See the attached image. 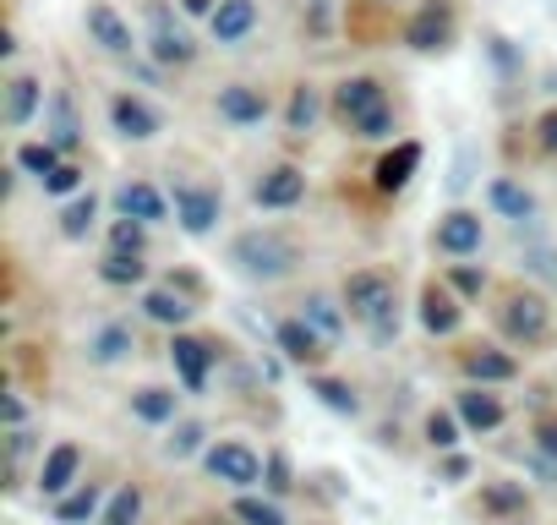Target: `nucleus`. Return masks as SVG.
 I'll return each mask as SVG.
<instances>
[{
    "label": "nucleus",
    "mask_w": 557,
    "mask_h": 525,
    "mask_svg": "<svg viewBox=\"0 0 557 525\" xmlns=\"http://www.w3.org/2000/svg\"><path fill=\"white\" fill-rule=\"evenodd\" d=\"M459 422H465L470 432H492V427H503V405H497V394H486V389L459 394Z\"/></svg>",
    "instance_id": "nucleus-21"
},
{
    "label": "nucleus",
    "mask_w": 557,
    "mask_h": 525,
    "mask_svg": "<svg viewBox=\"0 0 557 525\" xmlns=\"http://www.w3.org/2000/svg\"><path fill=\"white\" fill-rule=\"evenodd\" d=\"M17 164L34 170L39 181H50V175L61 170V148H55V143H23V148H17Z\"/></svg>",
    "instance_id": "nucleus-34"
},
{
    "label": "nucleus",
    "mask_w": 557,
    "mask_h": 525,
    "mask_svg": "<svg viewBox=\"0 0 557 525\" xmlns=\"http://www.w3.org/2000/svg\"><path fill=\"white\" fill-rule=\"evenodd\" d=\"M94 514H99V487H94V481H83L72 498L55 503V520H61V525H83V520H94Z\"/></svg>",
    "instance_id": "nucleus-30"
},
{
    "label": "nucleus",
    "mask_w": 557,
    "mask_h": 525,
    "mask_svg": "<svg viewBox=\"0 0 557 525\" xmlns=\"http://www.w3.org/2000/svg\"><path fill=\"white\" fill-rule=\"evenodd\" d=\"M345 307H350L377 340L399 334V302H394V280H388V274H350Z\"/></svg>",
    "instance_id": "nucleus-2"
},
{
    "label": "nucleus",
    "mask_w": 557,
    "mask_h": 525,
    "mask_svg": "<svg viewBox=\"0 0 557 525\" xmlns=\"http://www.w3.org/2000/svg\"><path fill=\"white\" fill-rule=\"evenodd\" d=\"M132 411L143 416V422H175V389H137L132 394Z\"/></svg>",
    "instance_id": "nucleus-29"
},
{
    "label": "nucleus",
    "mask_w": 557,
    "mask_h": 525,
    "mask_svg": "<svg viewBox=\"0 0 557 525\" xmlns=\"http://www.w3.org/2000/svg\"><path fill=\"white\" fill-rule=\"evenodd\" d=\"M492 208L503 219H530L535 213V197L519 186V181H492Z\"/></svg>",
    "instance_id": "nucleus-26"
},
{
    "label": "nucleus",
    "mask_w": 557,
    "mask_h": 525,
    "mask_svg": "<svg viewBox=\"0 0 557 525\" xmlns=\"http://www.w3.org/2000/svg\"><path fill=\"white\" fill-rule=\"evenodd\" d=\"M541 148H546V154H557V110H552V115H541Z\"/></svg>",
    "instance_id": "nucleus-48"
},
{
    "label": "nucleus",
    "mask_w": 557,
    "mask_h": 525,
    "mask_svg": "<svg viewBox=\"0 0 557 525\" xmlns=\"http://www.w3.org/2000/svg\"><path fill=\"white\" fill-rule=\"evenodd\" d=\"M235 520H246V525H285V514H278L273 503H262V498H235Z\"/></svg>",
    "instance_id": "nucleus-38"
},
{
    "label": "nucleus",
    "mask_w": 557,
    "mask_h": 525,
    "mask_svg": "<svg viewBox=\"0 0 557 525\" xmlns=\"http://www.w3.org/2000/svg\"><path fill=\"white\" fill-rule=\"evenodd\" d=\"M219 192H208V186H175V219H181V230L186 235H208L213 230V219H219Z\"/></svg>",
    "instance_id": "nucleus-6"
},
{
    "label": "nucleus",
    "mask_w": 557,
    "mask_h": 525,
    "mask_svg": "<svg viewBox=\"0 0 557 525\" xmlns=\"http://www.w3.org/2000/svg\"><path fill=\"white\" fill-rule=\"evenodd\" d=\"M143 313H148L153 323H170V329H181V323L191 318L186 296H175V291H148V296H143Z\"/></svg>",
    "instance_id": "nucleus-27"
},
{
    "label": "nucleus",
    "mask_w": 557,
    "mask_h": 525,
    "mask_svg": "<svg viewBox=\"0 0 557 525\" xmlns=\"http://www.w3.org/2000/svg\"><path fill=\"white\" fill-rule=\"evenodd\" d=\"M481 498H486L492 514H519V509H524V487H519V481H486Z\"/></svg>",
    "instance_id": "nucleus-37"
},
{
    "label": "nucleus",
    "mask_w": 557,
    "mask_h": 525,
    "mask_svg": "<svg viewBox=\"0 0 557 525\" xmlns=\"http://www.w3.org/2000/svg\"><path fill=\"white\" fill-rule=\"evenodd\" d=\"M465 373H470L475 383H508L519 367H513V356H503V351H470V356H465Z\"/></svg>",
    "instance_id": "nucleus-25"
},
{
    "label": "nucleus",
    "mask_w": 557,
    "mask_h": 525,
    "mask_svg": "<svg viewBox=\"0 0 557 525\" xmlns=\"http://www.w3.org/2000/svg\"><path fill=\"white\" fill-rule=\"evenodd\" d=\"M94 219H99V197L88 192V197L66 203V213H61V235H66V241H83V235L94 230Z\"/></svg>",
    "instance_id": "nucleus-32"
},
{
    "label": "nucleus",
    "mask_w": 557,
    "mask_h": 525,
    "mask_svg": "<svg viewBox=\"0 0 557 525\" xmlns=\"http://www.w3.org/2000/svg\"><path fill=\"white\" fill-rule=\"evenodd\" d=\"M388 132H394V110H377L356 126V137H388Z\"/></svg>",
    "instance_id": "nucleus-43"
},
{
    "label": "nucleus",
    "mask_w": 557,
    "mask_h": 525,
    "mask_svg": "<svg viewBox=\"0 0 557 525\" xmlns=\"http://www.w3.org/2000/svg\"><path fill=\"white\" fill-rule=\"evenodd\" d=\"M28 449H34V432H12V465H17Z\"/></svg>",
    "instance_id": "nucleus-50"
},
{
    "label": "nucleus",
    "mask_w": 557,
    "mask_h": 525,
    "mask_svg": "<svg viewBox=\"0 0 557 525\" xmlns=\"http://www.w3.org/2000/svg\"><path fill=\"white\" fill-rule=\"evenodd\" d=\"M148 50H153V61H159V66H186V61H197L191 34H186V28H175L164 7H153V12H148Z\"/></svg>",
    "instance_id": "nucleus-3"
},
{
    "label": "nucleus",
    "mask_w": 557,
    "mask_h": 525,
    "mask_svg": "<svg viewBox=\"0 0 557 525\" xmlns=\"http://www.w3.org/2000/svg\"><path fill=\"white\" fill-rule=\"evenodd\" d=\"M115 208H121V219H137V224L164 219V197H159L148 181H126V186L115 192Z\"/></svg>",
    "instance_id": "nucleus-18"
},
{
    "label": "nucleus",
    "mask_w": 557,
    "mask_h": 525,
    "mask_svg": "<svg viewBox=\"0 0 557 525\" xmlns=\"http://www.w3.org/2000/svg\"><path fill=\"white\" fill-rule=\"evenodd\" d=\"M197 449H202V427H197V422H181V427H175V438L164 443V454H170V460H186V454H197Z\"/></svg>",
    "instance_id": "nucleus-41"
},
{
    "label": "nucleus",
    "mask_w": 557,
    "mask_h": 525,
    "mask_svg": "<svg viewBox=\"0 0 557 525\" xmlns=\"http://www.w3.org/2000/svg\"><path fill=\"white\" fill-rule=\"evenodd\" d=\"M448 280H454V291H465V296H475V291L486 285V274H475V269H454Z\"/></svg>",
    "instance_id": "nucleus-45"
},
{
    "label": "nucleus",
    "mask_w": 557,
    "mask_h": 525,
    "mask_svg": "<svg viewBox=\"0 0 557 525\" xmlns=\"http://www.w3.org/2000/svg\"><path fill=\"white\" fill-rule=\"evenodd\" d=\"M77 181H83V170L77 164H61L50 181H45V192H55V197H66V192H77Z\"/></svg>",
    "instance_id": "nucleus-42"
},
{
    "label": "nucleus",
    "mask_w": 557,
    "mask_h": 525,
    "mask_svg": "<svg viewBox=\"0 0 557 525\" xmlns=\"http://www.w3.org/2000/svg\"><path fill=\"white\" fill-rule=\"evenodd\" d=\"M377 110H388V99H383V88L372 83V77H350V83H339L334 88V115L356 132L367 115H377Z\"/></svg>",
    "instance_id": "nucleus-4"
},
{
    "label": "nucleus",
    "mask_w": 557,
    "mask_h": 525,
    "mask_svg": "<svg viewBox=\"0 0 557 525\" xmlns=\"http://www.w3.org/2000/svg\"><path fill=\"white\" fill-rule=\"evenodd\" d=\"M301 318H307V323H312V329H318L329 345L345 334V313L334 307V296H307V313H301Z\"/></svg>",
    "instance_id": "nucleus-28"
},
{
    "label": "nucleus",
    "mask_w": 557,
    "mask_h": 525,
    "mask_svg": "<svg viewBox=\"0 0 557 525\" xmlns=\"http://www.w3.org/2000/svg\"><path fill=\"white\" fill-rule=\"evenodd\" d=\"M448 39H454V17H448V7H426V12H416L410 28H405V45L421 50V56L443 50Z\"/></svg>",
    "instance_id": "nucleus-10"
},
{
    "label": "nucleus",
    "mask_w": 557,
    "mask_h": 525,
    "mask_svg": "<svg viewBox=\"0 0 557 525\" xmlns=\"http://www.w3.org/2000/svg\"><path fill=\"white\" fill-rule=\"evenodd\" d=\"M208 471L219 481H230V487H251L262 476V460L246 443H219V449H208Z\"/></svg>",
    "instance_id": "nucleus-7"
},
{
    "label": "nucleus",
    "mask_w": 557,
    "mask_h": 525,
    "mask_svg": "<svg viewBox=\"0 0 557 525\" xmlns=\"http://www.w3.org/2000/svg\"><path fill=\"white\" fill-rule=\"evenodd\" d=\"M219 115L230 121V126H257L262 115H268V99L257 94V88H246V83H230V88H219Z\"/></svg>",
    "instance_id": "nucleus-15"
},
{
    "label": "nucleus",
    "mask_w": 557,
    "mask_h": 525,
    "mask_svg": "<svg viewBox=\"0 0 557 525\" xmlns=\"http://www.w3.org/2000/svg\"><path fill=\"white\" fill-rule=\"evenodd\" d=\"M312 394H318L329 411H339V416H356V411H361L356 389H350V383H339V378H318V383H312Z\"/></svg>",
    "instance_id": "nucleus-35"
},
{
    "label": "nucleus",
    "mask_w": 557,
    "mask_h": 525,
    "mask_svg": "<svg viewBox=\"0 0 557 525\" xmlns=\"http://www.w3.org/2000/svg\"><path fill=\"white\" fill-rule=\"evenodd\" d=\"M143 257H132V252H110L104 262H99V280L104 285H143Z\"/></svg>",
    "instance_id": "nucleus-31"
},
{
    "label": "nucleus",
    "mask_w": 557,
    "mask_h": 525,
    "mask_svg": "<svg viewBox=\"0 0 557 525\" xmlns=\"http://www.w3.org/2000/svg\"><path fill=\"white\" fill-rule=\"evenodd\" d=\"M208 28H213L219 45H240L257 28V0H224V7L208 17Z\"/></svg>",
    "instance_id": "nucleus-17"
},
{
    "label": "nucleus",
    "mask_w": 557,
    "mask_h": 525,
    "mask_svg": "<svg viewBox=\"0 0 557 525\" xmlns=\"http://www.w3.org/2000/svg\"><path fill=\"white\" fill-rule=\"evenodd\" d=\"M230 262H235V274L273 285V280H285L296 269V246L278 235V230H240L230 241Z\"/></svg>",
    "instance_id": "nucleus-1"
},
{
    "label": "nucleus",
    "mask_w": 557,
    "mask_h": 525,
    "mask_svg": "<svg viewBox=\"0 0 557 525\" xmlns=\"http://www.w3.org/2000/svg\"><path fill=\"white\" fill-rule=\"evenodd\" d=\"M143 241H148V235H143V224H137V219H115V230H110V246H115V252L143 257Z\"/></svg>",
    "instance_id": "nucleus-40"
},
{
    "label": "nucleus",
    "mask_w": 557,
    "mask_h": 525,
    "mask_svg": "<svg viewBox=\"0 0 557 525\" xmlns=\"http://www.w3.org/2000/svg\"><path fill=\"white\" fill-rule=\"evenodd\" d=\"M416 164H421V143H399V148L377 164V186H383V192H405L410 175H416Z\"/></svg>",
    "instance_id": "nucleus-20"
},
{
    "label": "nucleus",
    "mask_w": 557,
    "mask_h": 525,
    "mask_svg": "<svg viewBox=\"0 0 557 525\" xmlns=\"http://www.w3.org/2000/svg\"><path fill=\"white\" fill-rule=\"evenodd\" d=\"M88 39L99 45V50H110V56H132V28L121 23V12L115 7H104V0H99V7H88Z\"/></svg>",
    "instance_id": "nucleus-12"
},
{
    "label": "nucleus",
    "mask_w": 557,
    "mask_h": 525,
    "mask_svg": "<svg viewBox=\"0 0 557 525\" xmlns=\"http://www.w3.org/2000/svg\"><path fill=\"white\" fill-rule=\"evenodd\" d=\"M503 334L508 340H546V302L541 296H508L503 307Z\"/></svg>",
    "instance_id": "nucleus-9"
},
{
    "label": "nucleus",
    "mask_w": 557,
    "mask_h": 525,
    "mask_svg": "<svg viewBox=\"0 0 557 525\" xmlns=\"http://www.w3.org/2000/svg\"><path fill=\"white\" fill-rule=\"evenodd\" d=\"M318 115H323V94H318L312 83H301V88L290 94V115H285V126H290L296 137H307V132L318 126Z\"/></svg>",
    "instance_id": "nucleus-23"
},
{
    "label": "nucleus",
    "mask_w": 557,
    "mask_h": 525,
    "mask_svg": "<svg viewBox=\"0 0 557 525\" xmlns=\"http://www.w3.org/2000/svg\"><path fill=\"white\" fill-rule=\"evenodd\" d=\"M268 487H273V492H290V465H285V454L268 460Z\"/></svg>",
    "instance_id": "nucleus-44"
},
{
    "label": "nucleus",
    "mask_w": 557,
    "mask_h": 525,
    "mask_svg": "<svg viewBox=\"0 0 557 525\" xmlns=\"http://www.w3.org/2000/svg\"><path fill=\"white\" fill-rule=\"evenodd\" d=\"M50 110H55L50 143H55L61 154H66V148H77V132H83V126H77V110H72V99H66V94H55V99H50Z\"/></svg>",
    "instance_id": "nucleus-33"
},
{
    "label": "nucleus",
    "mask_w": 557,
    "mask_h": 525,
    "mask_svg": "<svg viewBox=\"0 0 557 525\" xmlns=\"http://www.w3.org/2000/svg\"><path fill=\"white\" fill-rule=\"evenodd\" d=\"M77 465H83V449H77V443H55V449L45 454V465H39V492H45V498H61V492L77 481Z\"/></svg>",
    "instance_id": "nucleus-14"
},
{
    "label": "nucleus",
    "mask_w": 557,
    "mask_h": 525,
    "mask_svg": "<svg viewBox=\"0 0 557 525\" xmlns=\"http://www.w3.org/2000/svg\"><path fill=\"white\" fill-rule=\"evenodd\" d=\"M426 443H432V449H454V443H459V422H454L448 411H432V416H426Z\"/></svg>",
    "instance_id": "nucleus-39"
},
{
    "label": "nucleus",
    "mask_w": 557,
    "mask_h": 525,
    "mask_svg": "<svg viewBox=\"0 0 557 525\" xmlns=\"http://www.w3.org/2000/svg\"><path fill=\"white\" fill-rule=\"evenodd\" d=\"M278 351H285L290 362H301V367H312V362L329 356V340L307 318H290V323H278Z\"/></svg>",
    "instance_id": "nucleus-13"
},
{
    "label": "nucleus",
    "mask_w": 557,
    "mask_h": 525,
    "mask_svg": "<svg viewBox=\"0 0 557 525\" xmlns=\"http://www.w3.org/2000/svg\"><path fill=\"white\" fill-rule=\"evenodd\" d=\"M110 121H115V132H121L126 143H148V137L159 132V110H153L148 99H137V94H115V99H110Z\"/></svg>",
    "instance_id": "nucleus-5"
},
{
    "label": "nucleus",
    "mask_w": 557,
    "mask_h": 525,
    "mask_svg": "<svg viewBox=\"0 0 557 525\" xmlns=\"http://www.w3.org/2000/svg\"><path fill=\"white\" fill-rule=\"evenodd\" d=\"M535 443H541V449L557 460V422H541V427H535Z\"/></svg>",
    "instance_id": "nucleus-47"
},
{
    "label": "nucleus",
    "mask_w": 557,
    "mask_h": 525,
    "mask_svg": "<svg viewBox=\"0 0 557 525\" xmlns=\"http://www.w3.org/2000/svg\"><path fill=\"white\" fill-rule=\"evenodd\" d=\"M257 208H296L301 197H307V175L296 170V164H278V170H268L262 181H257Z\"/></svg>",
    "instance_id": "nucleus-8"
},
{
    "label": "nucleus",
    "mask_w": 557,
    "mask_h": 525,
    "mask_svg": "<svg viewBox=\"0 0 557 525\" xmlns=\"http://www.w3.org/2000/svg\"><path fill=\"white\" fill-rule=\"evenodd\" d=\"M143 514V492L137 487H121L110 503H104V514H99V525H132Z\"/></svg>",
    "instance_id": "nucleus-36"
},
{
    "label": "nucleus",
    "mask_w": 557,
    "mask_h": 525,
    "mask_svg": "<svg viewBox=\"0 0 557 525\" xmlns=\"http://www.w3.org/2000/svg\"><path fill=\"white\" fill-rule=\"evenodd\" d=\"M421 323H426L432 334H454V329H459V307H454V296H448V291H437V285H426Z\"/></svg>",
    "instance_id": "nucleus-24"
},
{
    "label": "nucleus",
    "mask_w": 557,
    "mask_h": 525,
    "mask_svg": "<svg viewBox=\"0 0 557 525\" xmlns=\"http://www.w3.org/2000/svg\"><path fill=\"white\" fill-rule=\"evenodd\" d=\"M39 99H45L39 77H12V88H7V126H28Z\"/></svg>",
    "instance_id": "nucleus-22"
},
{
    "label": "nucleus",
    "mask_w": 557,
    "mask_h": 525,
    "mask_svg": "<svg viewBox=\"0 0 557 525\" xmlns=\"http://www.w3.org/2000/svg\"><path fill=\"white\" fill-rule=\"evenodd\" d=\"M219 7H224V0H181V12H186V17H213Z\"/></svg>",
    "instance_id": "nucleus-46"
},
{
    "label": "nucleus",
    "mask_w": 557,
    "mask_h": 525,
    "mask_svg": "<svg viewBox=\"0 0 557 525\" xmlns=\"http://www.w3.org/2000/svg\"><path fill=\"white\" fill-rule=\"evenodd\" d=\"M170 362H175V373H181V383L197 394L202 383H208V367H213V345L208 340H191V334H175V345H170Z\"/></svg>",
    "instance_id": "nucleus-11"
},
{
    "label": "nucleus",
    "mask_w": 557,
    "mask_h": 525,
    "mask_svg": "<svg viewBox=\"0 0 557 525\" xmlns=\"http://www.w3.org/2000/svg\"><path fill=\"white\" fill-rule=\"evenodd\" d=\"M437 252H448V257H470V252H481V213H448L443 224H437Z\"/></svg>",
    "instance_id": "nucleus-16"
},
{
    "label": "nucleus",
    "mask_w": 557,
    "mask_h": 525,
    "mask_svg": "<svg viewBox=\"0 0 557 525\" xmlns=\"http://www.w3.org/2000/svg\"><path fill=\"white\" fill-rule=\"evenodd\" d=\"M23 416H28V411H23V400H17V394H7V427H12V432H23Z\"/></svg>",
    "instance_id": "nucleus-49"
},
{
    "label": "nucleus",
    "mask_w": 557,
    "mask_h": 525,
    "mask_svg": "<svg viewBox=\"0 0 557 525\" xmlns=\"http://www.w3.org/2000/svg\"><path fill=\"white\" fill-rule=\"evenodd\" d=\"M137 351V334L126 329V323H104L94 340H88V362H99V367H115V362H126Z\"/></svg>",
    "instance_id": "nucleus-19"
},
{
    "label": "nucleus",
    "mask_w": 557,
    "mask_h": 525,
    "mask_svg": "<svg viewBox=\"0 0 557 525\" xmlns=\"http://www.w3.org/2000/svg\"><path fill=\"white\" fill-rule=\"evenodd\" d=\"M197 525H213V520H197Z\"/></svg>",
    "instance_id": "nucleus-51"
}]
</instances>
